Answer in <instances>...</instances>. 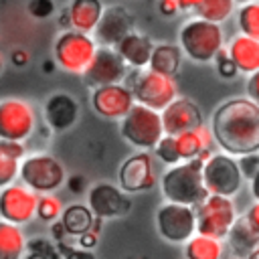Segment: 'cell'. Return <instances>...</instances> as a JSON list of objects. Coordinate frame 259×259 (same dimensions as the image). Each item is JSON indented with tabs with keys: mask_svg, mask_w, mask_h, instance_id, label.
<instances>
[{
	"mask_svg": "<svg viewBox=\"0 0 259 259\" xmlns=\"http://www.w3.org/2000/svg\"><path fill=\"white\" fill-rule=\"evenodd\" d=\"M210 132L214 144L235 158L259 152V105L247 95L223 101L210 117Z\"/></svg>",
	"mask_w": 259,
	"mask_h": 259,
	"instance_id": "6da1fadb",
	"label": "cell"
},
{
	"mask_svg": "<svg viewBox=\"0 0 259 259\" xmlns=\"http://www.w3.org/2000/svg\"><path fill=\"white\" fill-rule=\"evenodd\" d=\"M202 166L204 162L200 158L182 160L174 166H168V170L160 178L162 196L170 202L196 206L202 202L208 194L204 180H202Z\"/></svg>",
	"mask_w": 259,
	"mask_h": 259,
	"instance_id": "7a4b0ae2",
	"label": "cell"
},
{
	"mask_svg": "<svg viewBox=\"0 0 259 259\" xmlns=\"http://www.w3.org/2000/svg\"><path fill=\"white\" fill-rule=\"evenodd\" d=\"M178 47L182 49L184 57L190 59L192 63H198V65L212 63L217 53L225 47L223 26L194 14L180 24Z\"/></svg>",
	"mask_w": 259,
	"mask_h": 259,
	"instance_id": "3957f363",
	"label": "cell"
},
{
	"mask_svg": "<svg viewBox=\"0 0 259 259\" xmlns=\"http://www.w3.org/2000/svg\"><path fill=\"white\" fill-rule=\"evenodd\" d=\"M125 85L132 89L136 103H142L156 111H162L172 99L178 97L176 77L162 75L150 67L130 69L125 77Z\"/></svg>",
	"mask_w": 259,
	"mask_h": 259,
	"instance_id": "277c9868",
	"label": "cell"
},
{
	"mask_svg": "<svg viewBox=\"0 0 259 259\" xmlns=\"http://www.w3.org/2000/svg\"><path fill=\"white\" fill-rule=\"evenodd\" d=\"M97 47L99 45L93 34L75 28H63L53 42V59L59 69L73 75H83Z\"/></svg>",
	"mask_w": 259,
	"mask_h": 259,
	"instance_id": "5b68a950",
	"label": "cell"
},
{
	"mask_svg": "<svg viewBox=\"0 0 259 259\" xmlns=\"http://www.w3.org/2000/svg\"><path fill=\"white\" fill-rule=\"evenodd\" d=\"M119 134L130 146L152 152L164 136L162 113L142 103H134V107L119 119Z\"/></svg>",
	"mask_w": 259,
	"mask_h": 259,
	"instance_id": "8992f818",
	"label": "cell"
},
{
	"mask_svg": "<svg viewBox=\"0 0 259 259\" xmlns=\"http://www.w3.org/2000/svg\"><path fill=\"white\" fill-rule=\"evenodd\" d=\"M194 212H196V233L214 239H227L233 223L237 221V208L233 196L206 194V198L194 206Z\"/></svg>",
	"mask_w": 259,
	"mask_h": 259,
	"instance_id": "52a82bcc",
	"label": "cell"
},
{
	"mask_svg": "<svg viewBox=\"0 0 259 259\" xmlns=\"http://www.w3.org/2000/svg\"><path fill=\"white\" fill-rule=\"evenodd\" d=\"M243 172L239 160L227 152H214L202 166V180L208 194L235 196L243 186Z\"/></svg>",
	"mask_w": 259,
	"mask_h": 259,
	"instance_id": "ba28073f",
	"label": "cell"
},
{
	"mask_svg": "<svg viewBox=\"0 0 259 259\" xmlns=\"http://www.w3.org/2000/svg\"><path fill=\"white\" fill-rule=\"evenodd\" d=\"M20 180L38 194L55 192L65 182L63 164L51 154H32L20 160Z\"/></svg>",
	"mask_w": 259,
	"mask_h": 259,
	"instance_id": "9c48e42d",
	"label": "cell"
},
{
	"mask_svg": "<svg viewBox=\"0 0 259 259\" xmlns=\"http://www.w3.org/2000/svg\"><path fill=\"white\" fill-rule=\"evenodd\" d=\"M158 235L170 245H184L196 233V212L194 206L178 204L166 200L156 210Z\"/></svg>",
	"mask_w": 259,
	"mask_h": 259,
	"instance_id": "30bf717a",
	"label": "cell"
},
{
	"mask_svg": "<svg viewBox=\"0 0 259 259\" xmlns=\"http://www.w3.org/2000/svg\"><path fill=\"white\" fill-rule=\"evenodd\" d=\"M36 127L34 107L20 97L0 99V140L24 142Z\"/></svg>",
	"mask_w": 259,
	"mask_h": 259,
	"instance_id": "8fae6325",
	"label": "cell"
},
{
	"mask_svg": "<svg viewBox=\"0 0 259 259\" xmlns=\"http://www.w3.org/2000/svg\"><path fill=\"white\" fill-rule=\"evenodd\" d=\"M117 182L121 190H125L127 194L150 190L158 182L154 154L150 150H138L132 156H127L119 166Z\"/></svg>",
	"mask_w": 259,
	"mask_h": 259,
	"instance_id": "7c38bea8",
	"label": "cell"
},
{
	"mask_svg": "<svg viewBox=\"0 0 259 259\" xmlns=\"http://www.w3.org/2000/svg\"><path fill=\"white\" fill-rule=\"evenodd\" d=\"M127 73H130V67L123 61V57L117 53V49L99 45L89 67L83 73V79L93 89V87L109 85V83H123Z\"/></svg>",
	"mask_w": 259,
	"mask_h": 259,
	"instance_id": "4fadbf2b",
	"label": "cell"
},
{
	"mask_svg": "<svg viewBox=\"0 0 259 259\" xmlns=\"http://www.w3.org/2000/svg\"><path fill=\"white\" fill-rule=\"evenodd\" d=\"M38 192L28 188L24 182H10L0 188V219L14 225H26L36 217Z\"/></svg>",
	"mask_w": 259,
	"mask_h": 259,
	"instance_id": "5bb4252c",
	"label": "cell"
},
{
	"mask_svg": "<svg viewBox=\"0 0 259 259\" xmlns=\"http://www.w3.org/2000/svg\"><path fill=\"white\" fill-rule=\"evenodd\" d=\"M91 107L105 119H121L136 103L132 89L125 83H109L91 89Z\"/></svg>",
	"mask_w": 259,
	"mask_h": 259,
	"instance_id": "9a60e30c",
	"label": "cell"
},
{
	"mask_svg": "<svg viewBox=\"0 0 259 259\" xmlns=\"http://www.w3.org/2000/svg\"><path fill=\"white\" fill-rule=\"evenodd\" d=\"M87 206L99 219H113L130 212L132 198L125 190H121V186L111 182H97L87 192Z\"/></svg>",
	"mask_w": 259,
	"mask_h": 259,
	"instance_id": "2e32d148",
	"label": "cell"
},
{
	"mask_svg": "<svg viewBox=\"0 0 259 259\" xmlns=\"http://www.w3.org/2000/svg\"><path fill=\"white\" fill-rule=\"evenodd\" d=\"M132 30H134L132 12L121 4H109L103 8V14L91 34L101 47H117V42Z\"/></svg>",
	"mask_w": 259,
	"mask_h": 259,
	"instance_id": "e0dca14e",
	"label": "cell"
},
{
	"mask_svg": "<svg viewBox=\"0 0 259 259\" xmlns=\"http://www.w3.org/2000/svg\"><path fill=\"white\" fill-rule=\"evenodd\" d=\"M160 113H162L164 134H170V136H178V134H182L190 127H196V125L204 123L202 109L190 97H180L178 95Z\"/></svg>",
	"mask_w": 259,
	"mask_h": 259,
	"instance_id": "ac0fdd59",
	"label": "cell"
},
{
	"mask_svg": "<svg viewBox=\"0 0 259 259\" xmlns=\"http://www.w3.org/2000/svg\"><path fill=\"white\" fill-rule=\"evenodd\" d=\"M42 115H45L47 125L53 132L61 134V132L71 130L77 123V119H79V103L69 93H63V91L61 93H53L45 101Z\"/></svg>",
	"mask_w": 259,
	"mask_h": 259,
	"instance_id": "d6986e66",
	"label": "cell"
},
{
	"mask_svg": "<svg viewBox=\"0 0 259 259\" xmlns=\"http://www.w3.org/2000/svg\"><path fill=\"white\" fill-rule=\"evenodd\" d=\"M117 53L123 57V61L127 63L130 69H144L150 63L152 51H154V42L148 34L140 32V30H132L130 34H125L119 42H117Z\"/></svg>",
	"mask_w": 259,
	"mask_h": 259,
	"instance_id": "ffe728a7",
	"label": "cell"
},
{
	"mask_svg": "<svg viewBox=\"0 0 259 259\" xmlns=\"http://www.w3.org/2000/svg\"><path fill=\"white\" fill-rule=\"evenodd\" d=\"M227 51L233 63L237 65L239 73L251 75L259 71V40L257 38L239 32L231 36V40L227 42Z\"/></svg>",
	"mask_w": 259,
	"mask_h": 259,
	"instance_id": "44dd1931",
	"label": "cell"
},
{
	"mask_svg": "<svg viewBox=\"0 0 259 259\" xmlns=\"http://www.w3.org/2000/svg\"><path fill=\"white\" fill-rule=\"evenodd\" d=\"M65 8L69 12L71 28L91 34L103 14L105 4L101 0H69V4Z\"/></svg>",
	"mask_w": 259,
	"mask_h": 259,
	"instance_id": "7402d4cb",
	"label": "cell"
},
{
	"mask_svg": "<svg viewBox=\"0 0 259 259\" xmlns=\"http://www.w3.org/2000/svg\"><path fill=\"white\" fill-rule=\"evenodd\" d=\"M212 142H214L212 132L204 123H200L196 127H190V130H186V132L176 136V144H178V152H180L182 160L198 158L204 150H210Z\"/></svg>",
	"mask_w": 259,
	"mask_h": 259,
	"instance_id": "603a6c76",
	"label": "cell"
},
{
	"mask_svg": "<svg viewBox=\"0 0 259 259\" xmlns=\"http://www.w3.org/2000/svg\"><path fill=\"white\" fill-rule=\"evenodd\" d=\"M182 59H184V53L178 47V42H156L148 67L162 75L176 77L180 73Z\"/></svg>",
	"mask_w": 259,
	"mask_h": 259,
	"instance_id": "cb8c5ba5",
	"label": "cell"
},
{
	"mask_svg": "<svg viewBox=\"0 0 259 259\" xmlns=\"http://www.w3.org/2000/svg\"><path fill=\"white\" fill-rule=\"evenodd\" d=\"M26 243L20 225L0 219V259H22Z\"/></svg>",
	"mask_w": 259,
	"mask_h": 259,
	"instance_id": "d4e9b609",
	"label": "cell"
},
{
	"mask_svg": "<svg viewBox=\"0 0 259 259\" xmlns=\"http://www.w3.org/2000/svg\"><path fill=\"white\" fill-rule=\"evenodd\" d=\"M231 249L239 255V257H247L251 251H255L259 247V235L253 231V227L249 225V221L243 217H237V221L233 223L229 235H227Z\"/></svg>",
	"mask_w": 259,
	"mask_h": 259,
	"instance_id": "484cf974",
	"label": "cell"
},
{
	"mask_svg": "<svg viewBox=\"0 0 259 259\" xmlns=\"http://www.w3.org/2000/svg\"><path fill=\"white\" fill-rule=\"evenodd\" d=\"M93 221H95L93 210L87 204H81V202L69 204L61 212V223L65 227V233L71 235V237H79V235L87 233L91 229Z\"/></svg>",
	"mask_w": 259,
	"mask_h": 259,
	"instance_id": "4316f807",
	"label": "cell"
},
{
	"mask_svg": "<svg viewBox=\"0 0 259 259\" xmlns=\"http://www.w3.org/2000/svg\"><path fill=\"white\" fill-rule=\"evenodd\" d=\"M184 257L186 259H223V243L221 239L194 233L184 243Z\"/></svg>",
	"mask_w": 259,
	"mask_h": 259,
	"instance_id": "83f0119b",
	"label": "cell"
},
{
	"mask_svg": "<svg viewBox=\"0 0 259 259\" xmlns=\"http://www.w3.org/2000/svg\"><path fill=\"white\" fill-rule=\"evenodd\" d=\"M235 10H237L235 0H202L198 4V8L194 10V14L200 18H206L210 22L223 24L235 14Z\"/></svg>",
	"mask_w": 259,
	"mask_h": 259,
	"instance_id": "f1b7e54d",
	"label": "cell"
},
{
	"mask_svg": "<svg viewBox=\"0 0 259 259\" xmlns=\"http://www.w3.org/2000/svg\"><path fill=\"white\" fill-rule=\"evenodd\" d=\"M235 20L239 32L259 40V0L239 4L235 10Z\"/></svg>",
	"mask_w": 259,
	"mask_h": 259,
	"instance_id": "f546056e",
	"label": "cell"
},
{
	"mask_svg": "<svg viewBox=\"0 0 259 259\" xmlns=\"http://www.w3.org/2000/svg\"><path fill=\"white\" fill-rule=\"evenodd\" d=\"M152 154H154L162 164H168V166H174V164L182 162L180 152H178V144H176V136H170V134H164V136L160 138V142L154 146Z\"/></svg>",
	"mask_w": 259,
	"mask_h": 259,
	"instance_id": "4dcf8cb0",
	"label": "cell"
},
{
	"mask_svg": "<svg viewBox=\"0 0 259 259\" xmlns=\"http://www.w3.org/2000/svg\"><path fill=\"white\" fill-rule=\"evenodd\" d=\"M61 212H63V202H61L53 192L38 194V202H36V217H38L40 221L53 223V221L61 219Z\"/></svg>",
	"mask_w": 259,
	"mask_h": 259,
	"instance_id": "1f68e13d",
	"label": "cell"
},
{
	"mask_svg": "<svg viewBox=\"0 0 259 259\" xmlns=\"http://www.w3.org/2000/svg\"><path fill=\"white\" fill-rule=\"evenodd\" d=\"M18 170H20V160L0 148V188L14 182L18 176Z\"/></svg>",
	"mask_w": 259,
	"mask_h": 259,
	"instance_id": "d6a6232c",
	"label": "cell"
},
{
	"mask_svg": "<svg viewBox=\"0 0 259 259\" xmlns=\"http://www.w3.org/2000/svg\"><path fill=\"white\" fill-rule=\"evenodd\" d=\"M212 63H214L217 73H219L223 79H233V77L239 75V69H237V65L233 63V59L229 57L227 47H223V49L217 53V57L212 59Z\"/></svg>",
	"mask_w": 259,
	"mask_h": 259,
	"instance_id": "836d02e7",
	"label": "cell"
},
{
	"mask_svg": "<svg viewBox=\"0 0 259 259\" xmlns=\"http://www.w3.org/2000/svg\"><path fill=\"white\" fill-rule=\"evenodd\" d=\"M26 10H28V14L32 18L45 20V18H49V16L55 14V2L53 0H28Z\"/></svg>",
	"mask_w": 259,
	"mask_h": 259,
	"instance_id": "e575fe53",
	"label": "cell"
},
{
	"mask_svg": "<svg viewBox=\"0 0 259 259\" xmlns=\"http://www.w3.org/2000/svg\"><path fill=\"white\" fill-rule=\"evenodd\" d=\"M239 166H241L243 176H245V178H251V176L259 170V152L239 156Z\"/></svg>",
	"mask_w": 259,
	"mask_h": 259,
	"instance_id": "d590c367",
	"label": "cell"
},
{
	"mask_svg": "<svg viewBox=\"0 0 259 259\" xmlns=\"http://www.w3.org/2000/svg\"><path fill=\"white\" fill-rule=\"evenodd\" d=\"M0 148L4 152H8L10 156L18 158V160H22L24 158V152H26L24 144L22 142H16V140H0Z\"/></svg>",
	"mask_w": 259,
	"mask_h": 259,
	"instance_id": "8d00e7d4",
	"label": "cell"
},
{
	"mask_svg": "<svg viewBox=\"0 0 259 259\" xmlns=\"http://www.w3.org/2000/svg\"><path fill=\"white\" fill-rule=\"evenodd\" d=\"M245 93L249 99H253L259 105V71L247 75V83H245Z\"/></svg>",
	"mask_w": 259,
	"mask_h": 259,
	"instance_id": "74e56055",
	"label": "cell"
},
{
	"mask_svg": "<svg viewBox=\"0 0 259 259\" xmlns=\"http://www.w3.org/2000/svg\"><path fill=\"white\" fill-rule=\"evenodd\" d=\"M158 10H160V14L166 16V18H174V16L180 12L176 0H160V2H158Z\"/></svg>",
	"mask_w": 259,
	"mask_h": 259,
	"instance_id": "f35d334b",
	"label": "cell"
},
{
	"mask_svg": "<svg viewBox=\"0 0 259 259\" xmlns=\"http://www.w3.org/2000/svg\"><path fill=\"white\" fill-rule=\"evenodd\" d=\"M245 219L249 221V225L253 227V231L259 235V200H255V202H253V204L247 208Z\"/></svg>",
	"mask_w": 259,
	"mask_h": 259,
	"instance_id": "ab89813d",
	"label": "cell"
},
{
	"mask_svg": "<svg viewBox=\"0 0 259 259\" xmlns=\"http://www.w3.org/2000/svg\"><path fill=\"white\" fill-rule=\"evenodd\" d=\"M65 259H95V255H93L91 249L79 247V249H67L65 251Z\"/></svg>",
	"mask_w": 259,
	"mask_h": 259,
	"instance_id": "60d3db41",
	"label": "cell"
},
{
	"mask_svg": "<svg viewBox=\"0 0 259 259\" xmlns=\"http://www.w3.org/2000/svg\"><path fill=\"white\" fill-rule=\"evenodd\" d=\"M28 53L24 51V49H14L12 53H10V63L14 65V67H24L26 63H28Z\"/></svg>",
	"mask_w": 259,
	"mask_h": 259,
	"instance_id": "b9f144b4",
	"label": "cell"
},
{
	"mask_svg": "<svg viewBox=\"0 0 259 259\" xmlns=\"http://www.w3.org/2000/svg\"><path fill=\"white\" fill-rule=\"evenodd\" d=\"M97 233L95 231H87V233H83V235H79V245L83 247V249H93L95 245H97Z\"/></svg>",
	"mask_w": 259,
	"mask_h": 259,
	"instance_id": "7bdbcfd3",
	"label": "cell"
},
{
	"mask_svg": "<svg viewBox=\"0 0 259 259\" xmlns=\"http://www.w3.org/2000/svg\"><path fill=\"white\" fill-rule=\"evenodd\" d=\"M200 2H202V0H176L180 12H194Z\"/></svg>",
	"mask_w": 259,
	"mask_h": 259,
	"instance_id": "ee69618b",
	"label": "cell"
},
{
	"mask_svg": "<svg viewBox=\"0 0 259 259\" xmlns=\"http://www.w3.org/2000/svg\"><path fill=\"white\" fill-rule=\"evenodd\" d=\"M67 184H69V188H71L73 192H81L83 186H85V178H83V176H71V178L67 180Z\"/></svg>",
	"mask_w": 259,
	"mask_h": 259,
	"instance_id": "f6af8a7d",
	"label": "cell"
},
{
	"mask_svg": "<svg viewBox=\"0 0 259 259\" xmlns=\"http://www.w3.org/2000/svg\"><path fill=\"white\" fill-rule=\"evenodd\" d=\"M249 188H251V196L259 200V170L249 178Z\"/></svg>",
	"mask_w": 259,
	"mask_h": 259,
	"instance_id": "bcb514c9",
	"label": "cell"
},
{
	"mask_svg": "<svg viewBox=\"0 0 259 259\" xmlns=\"http://www.w3.org/2000/svg\"><path fill=\"white\" fill-rule=\"evenodd\" d=\"M53 235H55L57 239H61L63 235H67V233H65V227H63V223H61V219L53 221Z\"/></svg>",
	"mask_w": 259,
	"mask_h": 259,
	"instance_id": "7dc6e473",
	"label": "cell"
},
{
	"mask_svg": "<svg viewBox=\"0 0 259 259\" xmlns=\"http://www.w3.org/2000/svg\"><path fill=\"white\" fill-rule=\"evenodd\" d=\"M55 67H57V63H55V59H53V61H47V63H45V71H47V73H51V71H53Z\"/></svg>",
	"mask_w": 259,
	"mask_h": 259,
	"instance_id": "c3c4849f",
	"label": "cell"
},
{
	"mask_svg": "<svg viewBox=\"0 0 259 259\" xmlns=\"http://www.w3.org/2000/svg\"><path fill=\"white\" fill-rule=\"evenodd\" d=\"M235 2H237V6H239V4H245V2H251V0H235Z\"/></svg>",
	"mask_w": 259,
	"mask_h": 259,
	"instance_id": "681fc988",
	"label": "cell"
},
{
	"mask_svg": "<svg viewBox=\"0 0 259 259\" xmlns=\"http://www.w3.org/2000/svg\"><path fill=\"white\" fill-rule=\"evenodd\" d=\"M2 67H4V61H2V55H0V71H2Z\"/></svg>",
	"mask_w": 259,
	"mask_h": 259,
	"instance_id": "f907efd6",
	"label": "cell"
},
{
	"mask_svg": "<svg viewBox=\"0 0 259 259\" xmlns=\"http://www.w3.org/2000/svg\"><path fill=\"white\" fill-rule=\"evenodd\" d=\"M231 259H245V257H231Z\"/></svg>",
	"mask_w": 259,
	"mask_h": 259,
	"instance_id": "816d5d0a",
	"label": "cell"
}]
</instances>
